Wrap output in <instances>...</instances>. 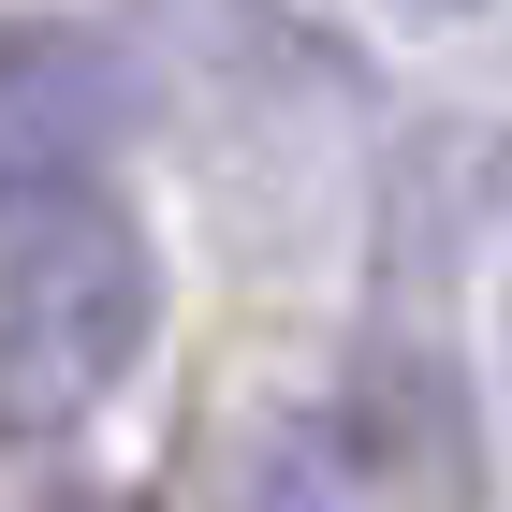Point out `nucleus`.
<instances>
[{
	"instance_id": "obj_2",
	"label": "nucleus",
	"mask_w": 512,
	"mask_h": 512,
	"mask_svg": "<svg viewBox=\"0 0 512 512\" xmlns=\"http://www.w3.org/2000/svg\"><path fill=\"white\" fill-rule=\"evenodd\" d=\"M132 147V74L103 30H59V15H15L0 30V220H30L59 191H103Z\"/></svg>"
},
{
	"instance_id": "obj_1",
	"label": "nucleus",
	"mask_w": 512,
	"mask_h": 512,
	"mask_svg": "<svg viewBox=\"0 0 512 512\" xmlns=\"http://www.w3.org/2000/svg\"><path fill=\"white\" fill-rule=\"evenodd\" d=\"M147 337H161V249L118 205V176L0 220V425L15 439L88 425L147 366Z\"/></svg>"
},
{
	"instance_id": "obj_4",
	"label": "nucleus",
	"mask_w": 512,
	"mask_h": 512,
	"mask_svg": "<svg viewBox=\"0 0 512 512\" xmlns=\"http://www.w3.org/2000/svg\"><path fill=\"white\" fill-rule=\"evenodd\" d=\"M410 15H469V0H410Z\"/></svg>"
},
{
	"instance_id": "obj_3",
	"label": "nucleus",
	"mask_w": 512,
	"mask_h": 512,
	"mask_svg": "<svg viewBox=\"0 0 512 512\" xmlns=\"http://www.w3.org/2000/svg\"><path fill=\"white\" fill-rule=\"evenodd\" d=\"M44 512H161V498H132V483H44Z\"/></svg>"
}]
</instances>
